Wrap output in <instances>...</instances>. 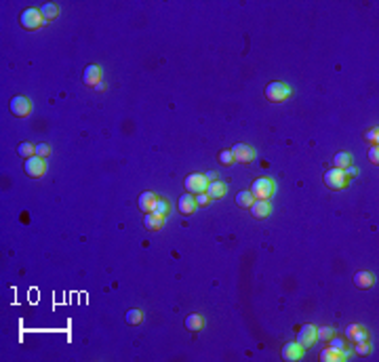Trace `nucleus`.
Wrapping results in <instances>:
<instances>
[{
    "mask_svg": "<svg viewBox=\"0 0 379 362\" xmlns=\"http://www.w3.org/2000/svg\"><path fill=\"white\" fill-rule=\"evenodd\" d=\"M333 164H335V169H341V171H346L348 166H352V156L348 152H337L333 158Z\"/></svg>",
    "mask_w": 379,
    "mask_h": 362,
    "instance_id": "obj_21",
    "label": "nucleus"
},
{
    "mask_svg": "<svg viewBox=\"0 0 379 362\" xmlns=\"http://www.w3.org/2000/svg\"><path fill=\"white\" fill-rule=\"evenodd\" d=\"M367 141H369L371 145H377V141H379V129H369Z\"/></svg>",
    "mask_w": 379,
    "mask_h": 362,
    "instance_id": "obj_31",
    "label": "nucleus"
},
{
    "mask_svg": "<svg viewBox=\"0 0 379 362\" xmlns=\"http://www.w3.org/2000/svg\"><path fill=\"white\" fill-rule=\"evenodd\" d=\"M348 354L346 352H337V350H333V348H324L320 352V360L322 362H341V360H346Z\"/></svg>",
    "mask_w": 379,
    "mask_h": 362,
    "instance_id": "obj_18",
    "label": "nucleus"
},
{
    "mask_svg": "<svg viewBox=\"0 0 379 362\" xmlns=\"http://www.w3.org/2000/svg\"><path fill=\"white\" fill-rule=\"evenodd\" d=\"M346 337L352 339L354 343H358V341H369V333H367L365 326H360V324H350L348 329H346Z\"/></svg>",
    "mask_w": 379,
    "mask_h": 362,
    "instance_id": "obj_14",
    "label": "nucleus"
},
{
    "mask_svg": "<svg viewBox=\"0 0 379 362\" xmlns=\"http://www.w3.org/2000/svg\"><path fill=\"white\" fill-rule=\"evenodd\" d=\"M211 202V198H209V194L207 192H202V194H196V205H209Z\"/></svg>",
    "mask_w": 379,
    "mask_h": 362,
    "instance_id": "obj_34",
    "label": "nucleus"
},
{
    "mask_svg": "<svg viewBox=\"0 0 379 362\" xmlns=\"http://www.w3.org/2000/svg\"><path fill=\"white\" fill-rule=\"evenodd\" d=\"M205 177H207V181H217V173H215V171H209Z\"/></svg>",
    "mask_w": 379,
    "mask_h": 362,
    "instance_id": "obj_35",
    "label": "nucleus"
},
{
    "mask_svg": "<svg viewBox=\"0 0 379 362\" xmlns=\"http://www.w3.org/2000/svg\"><path fill=\"white\" fill-rule=\"evenodd\" d=\"M156 200H158V196H156L154 192H144V194H139V198H137L139 211H142V213H152L154 207H156Z\"/></svg>",
    "mask_w": 379,
    "mask_h": 362,
    "instance_id": "obj_11",
    "label": "nucleus"
},
{
    "mask_svg": "<svg viewBox=\"0 0 379 362\" xmlns=\"http://www.w3.org/2000/svg\"><path fill=\"white\" fill-rule=\"evenodd\" d=\"M19 21H21V25H23L25 30L34 32V30H40V28H42V23H45V17H42L40 8H25V11L21 13V17H19Z\"/></svg>",
    "mask_w": 379,
    "mask_h": 362,
    "instance_id": "obj_2",
    "label": "nucleus"
},
{
    "mask_svg": "<svg viewBox=\"0 0 379 362\" xmlns=\"http://www.w3.org/2000/svg\"><path fill=\"white\" fill-rule=\"evenodd\" d=\"M373 282H375V278H373L371 272H356L354 274V285L358 289H371Z\"/></svg>",
    "mask_w": 379,
    "mask_h": 362,
    "instance_id": "obj_19",
    "label": "nucleus"
},
{
    "mask_svg": "<svg viewBox=\"0 0 379 362\" xmlns=\"http://www.w3.org/2000/svg\"><path fill=\"white\" fill-rule=\"evenodd\" d=\"M253 202H255V198H253L251 190H249V192H240V194L236 196V205L240 207V209H251Z\"/></svg>",
    "mask_w": 379,
    "mask_h": 362,
    "instance_id": "obj_23",
    "label": "nucleus"
},
{
    "mask_svg": "<svg viewBox=\"0 0 379 362\" xmlns=\"http://www.w3.org/2000/svg\"><path fill=\"white\" fill-rule=\"evenodd\" d=\"M303 356V348L299 346L297 341H291V343H287V346L283 348V358L287 360V362H295V360H299Z\"/></svg>",
    "mask_w": 379,
    "mask_h": 362,
    "instance_id": "obj_13",
    "label": "nucleus"
},
{
    "mask_svg": "<svg viewBox=\"0 0 379 362\" xmlns=\"http://www.w3.org/2000/svg\"><path fill=\"white\" fill-rule=\"evenodd\" d=\"M207 194H209L211 200H219V198H224L226 194H227V188H226V183H222V181H211L207 185Z\"/></svg>",
    "mask_w": 379,
    "mask_h": 362,
    "instance_id": "obj_17",
    "label": "nucleus"
},
{
    "mask_svg": "<svg viewBox=\"0 0 379 362\" xmlns=\"http://www.w3.org/2000/svg\"><path fill=\"white\" fill-rule=\"evenodd\" d=\"M329 341H331V346H329V348L337 350V352H343V350H346V343H343L341 339H337V337H335V335H333V337H331Z\"/></svg>",
    "mask_w": 379,
    "mask_h": 362,
    "instance_id": "obj_32",
    "label": "nucleus"
},
{
    "mask_svg": "<svg viewBox=\"0 0 379 362\" xmlns=\"http://www.w3.org/2000/svg\"><path fill=\"white\" fill-rule=\"evenodd\" d=\"M314 341H316V326L303 324V326H302V333H299V337H297V343H299V346H302L303 350H307V348L314 346Z\"/></svg>",
    "mask_w": 379,
    "mask_h": 362,
    "instance_id": "obj_8",
    "label": "nucleus"
},
{
    "mask_svg": "<svg viewBox=\"0 0 379 362\" xmlns=\"http://www.w3.org/2000/svg\"><path fill=\"white\" fill-rule=\"evenodd\" d=\"M82 82H84L86 86H97V84L101 82V68L95 66V64L86 66V68H84V74H82Z\"/></svg>",
    "mask_w": 379,
    "mask_h": 362,
    "instance_id": "obj_9",
    "label": "nucleus"
},
{
    "mask_svg": "<svg viewBox=\"0 0 379 362\" xmlns=\"http://www.w3.org/2000/svg\"><path fill=\"white\" fill-rule=\"evenodd\" d=\"M291 95H293V91H291V86H287L285 82H270L266 86V99L272 103H283Z\"/></svg>",
    "mask_w": 379,
    "mask_h": 362,
    "instance_id": "obj_1",
    "label": "nucleus"
},
{
    "mask_svg": "<svg viewBox=\"0 0 379 362\" xmlns=\"http://www.w3.org/2000/svg\"><path fill=\"white\" fill-rule=\"evenodd\" d=\"M40 13H42V17H45V21H53V19H57L59 17V6L55 2H45L40 6Z\"/></svg>",
    "mask_w": 379,
    "mask_h": 362,
    "instance_id": "obj_20",
    "label": "nucleus"
},
{
    "mask_svg": "<svg viewBox=\"0 0 379 362\" xmlns=\"http://www.w3.org/2000/svg\"><path fill=\"white\" fill-rule=\"evenodd\" d=\"M11 114L15 118H28L30 116V112H32V103L28 97H23V95H15L13 99H11Z\"/></svg>",
    "mask_w": 379,
    "mask_h": 362,
    "instance_id": "obj_5",
    "label": "nucleus"
},
{
    "mask_svg": "<svg viewBox=\"0 0 379 362\" xmlns=\"http://www.w3.org/2000/svg\"><path fill=\"white\" fill-rule=\"evenodd\" d=\"M49 154H51V145H49V144H38V145H36V156L47 158Z\"/></svg>",
    "mask_w": 379,
    "mask_h": 362,
    "instance_id": "obj_30",
    "label": "nucleus"
},
{
    "mask_svg": "<svg viewBox=\"0 0 379 362\" xmlns=\"http://www.w3.org/2000/svg\"><path fill=\"white\" fill-rule=\"evenodd\" d=\"M232 154H234V160L236 162H251L255 158V152L253 147H249L246 144H236L232 147Z\"/></svg>",
    "mask_w": 379,
    "mask_h": 362,
    "instance_id": "obj_10",
    "label": "nucleus"
},
{
    "mask_svg": "<svg viewBox=\"0 0 379 362\" xmlns=\"http://www.w3.org/2000/svg\"><path fill=\"white\" fill-rule=\"evenodd\" d=\"M335 335L333 326H322V329H316V339H322V341H329Z\"/></svg>",
    "mask_w": 379,
    "mask_h": 362,
    "instance_id": "obj_27",
    "label": "nucleus"
},
{
    "mask_svg": "<svg viewBox=\"0 0 379 362\" xmlns=\"http://www.w3.org/2000/svg\"><path fill=\"white\" fill-rule=\"evenodd\" d=\"M127 322L133 324V326L142 324V322H144V312H142V310H129V312H127Z\"/></svg>",
    "mask_w": 379,
    "mask_h": 362,
    "instance_id": "obj_25",
    "label": "nucleus"
},
{
    "mask_svg": "<svg viewBox=\"0 0 379 362\" xmlns=\"http://www.w3.org/2000/svg\"><path fill=\"white\" fill-rule=\"evenodd\" d=\"M350 183V177L346 175V171L341 169H331L324 173V185L331 190H346Z\"/></svg>",
    "mask_w": 379,
    "mask_h": 362,
    "instance_id": "obj_3",
    "label": "nucleus"
},
{
    "mask_svg": "<svg viewBox=\"0 0 379 362\" xmlns=\"http://www.w3.org/2000/svg\"><path fill=\"white\" fill-rule=\"evenodd\" d=\"M17 154L23 156L25 160H28V158L36 156V145H32V144H28V141H23V144L17 145Z\"/></svg>",
    "mask_w": 379,
    "mask_h": 362,
    "instance_id": "obj_24",
    "label": "nucleus"
},
{
    "mask_svg": "<svg viewBox=\"0 0 379 362\" xmlns=\"http://www.w3.org/2000/svg\"><path fill=\"white\" fill-rule=\"evenodd\" d=\"M219 162H222L224 166H232V164L236 162L232 149H224V152H219Z\"/></svg>",
    "mask_w": 379,
    "mask_h": 362,
    "instance_id": "obj_28",
    "label": "nucleus"
},
{
    "mask_svg": "<svg viewBox=\"0 0 379 362\" xmlns=\"http://www.w3.org/2000/svg\"><path fill=\"white\" fill-rule=\"evenodd\" d=\"M369 160H371L373 164H379V147L377 145L369 147Z\"/></svg>",
    "mask_w": 379,
    "mask_h": 362,
    "instance_id": "obj_33",
    "label": "nucleus"
},
{
    "mask_svg": "<svg viewBox=\"0 0 379 362\" xmlns=\"http://www.w3.org/2000/svg\"><path fill=\"white\" fill-rule=\"evenodd\" d=\"M196 198L192 196V194L188 192V194H183V196L179 198V205H177V209H179V213L181 215H186V217H190V215H194V211H196Z\"/></svg>",
    "mask_w": 379,
    "mask_h": 362,
    "instance_id": "obj_12",
    "label": "nucleus"
},
{
    "mask_svg": "<svg viewBox=\"0 0 379 362\" xmlns=\"http://www.w3.org/2000/svg\"><path fill=\"white\" fill-rule=\"evenodd\" d=\"M251 194H253V198H257V200H268L272 194H274V181L268 179V177L255 179L251 185Z\"/></svg>",
    "mask_w": 379,
    "mask_h": 362,
    "instance_id": "obj_4",
    "label": "nucleus"
},
{
    "mask_svg": "<svg viewBox=\"0 0 379 362\" xmlns=\"http://www.w3.org/2000/svg\"><path fill=\"white\" fill-rule=\"evenodd\" d=\"M270 202L268 200H255L253 205H251V215L255 219H266L270 215Z\"/></svg>",
    "mask_w": 379,
    "mask_h": 362,
    "instance_id": "obj_15",
    "label": "nucleus"
},
{
    "mask_svg": "<svg viewBox=\"0 0 379 362\" xmlns=\"http://www.w3.org/2000/svg\"><path fill=\"white\" fill-rule=\"evenodd\" d=\"M205 326V320H202L200 314H190L186 316V329L188 331H200Z\"/></svg>",
    "mask_w": 379,
    "mask_h": 362,
    "instance_id": "obj_22",
    "label": "nucleus"
},
{
    "mask_svg": "<svg viewBox=\"0 0 379 362\" xmlns=\"http://www.w3.org/2000/svg\"><path fill=\"white\" fill-rule=\"evenodd\" d=\"M354 352H356L358 356H367L369 352H371V346H369V341H358L356 348H354Z\"/></svg>",
    "mask_w": 379,
    "mask_h": 362,
    "instance_id": "obj_29",
    "label": "nucleus"
},
{
    "mask_svg": "<svg viewBox=\"0 0 379 362\" xmlns=\"http://www.w3.org/2000/svg\"><path fill=\"white\" fill-rule=\"evenodd\" d=\"M186 190L190 192V194H202V192H207V177L205 175H200V173H192V175H188L186 177Z\"/></svg>",
    "mask_w": 379,
    "mask_h": 362,
    "instance_id": "obj_7",
    "label": "nucleus"
},
{
    "mask_svg": "<svg viewBox=\"0 0 379 362\" xmlns=\"http://www.w3.org/2000/svg\"><path fill=\"white\" fill-rule=\"evenodd\" d=\"M164 223V215H158V213H146V219H144V225L148 232H158Z\"/></svg>",
    "mask_w": 379,
    "mask_h": 362,
    "instance_id": "obj_16",
    "label": "nucleus"
},
{
    "mask_svg": "<svg viewBox=\"0 0 379 362\" xmlns=\"http://www.w3.org/2000/svg\"><path fill=\"white\" fill-rule=\"evenodd\" d=\"M152 213H158V215H169V202H166L164 198H160L158 196V200H156V207H154V211Z\"/></svg>",
    "mask_w": 379,
    "mask_h": 362,
    "instance_id": "obj_26",
    "label": "nucleus"
},
{
    "mask_svg": "<svg viewBox=\"0 0 379 362\" xmlns=\"http://www.w3.org/2000/svg\"><path fill=\"white\" fill-rule=\"evenodd\" d=\"M23 169H25V175L32 179H40L42 175L47 173V164H45V158H40V156H32L25 160L23 164Z\"/></svg>",
    "mask_w": 379,
    "mask_h": 362,
    "instance_id": "obj_6",
    "label": "nucleus"
}]
</instances>
